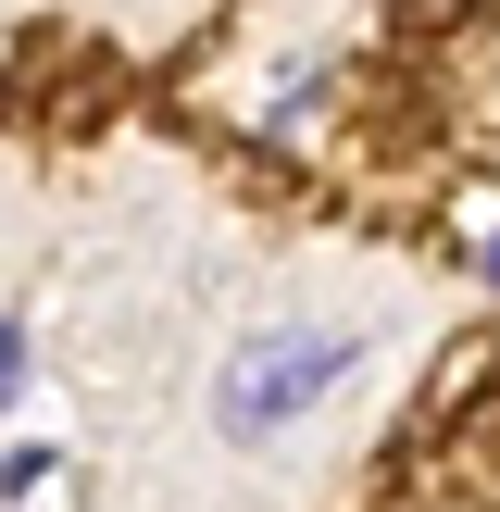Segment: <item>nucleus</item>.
<instances>
[{"label": "nucleus", "mask_w": 500, "mask_h": 512, "mask_svg": "<svg viewBox=\"0 0 500 512\" xmlns=\"http://www.w3.org/2000/svg\"><path fill=\"white\" fill-rule=\"evenodd\" d=\"M475 288H488V300H500V238H475Z\"/></svg>", "instance_id": "nucleus-3"}, {"label": "nucleus", "mask_w": 500, "mask_h": 512, "mask_svg": "<svg viewBox=\"0 0 500 512\" xmlns=\"http://www.w3.org/2000/svg\"><path fill=\"white\" fill-rule=\"evenodd\" d=\"M338 388H363V325H250L213 363V438L225 450H275Z\"/></svg>", "instance_id": "nucleus-1"}, {"label": "nucleus", "mask_w": 500, "mask_h": 512, "mask_svg": "<svg viewBox=\"0 0 500 512\" xmlns=\"http://www.w3.org/2000/svg\"><path fill=\"white\" fill-rule=\"evenodd\" d=\"M25 363H38V338H25V313H0V413L25 400Z\"/></svg>", "instance_id": "nucleus-2"}]
</instances>
